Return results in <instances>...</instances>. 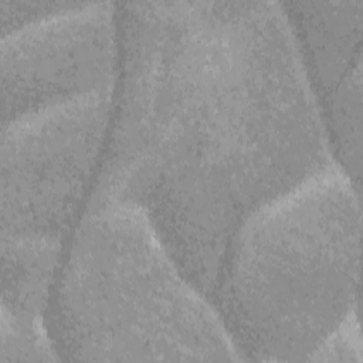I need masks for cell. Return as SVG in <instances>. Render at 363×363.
<instances>
[{
	"label": "cell",
	"instance_id": "cell-1",
	"mask_svg": "<svg viewBox=\"0 0 363 363\" xmlns=\"http://www.w3.org/2000/svg\"><path fill=\"white\" fill-rule=\"evenodd\" d=\"M119 6V94L85 206L139 210L213 301L244 220L337 163L320 105L282 3Z\"/></svg>",
	"mask_w": 363,
	"mask_h": 363
},
{
	"label": "cell",
	"instance_id": "cell-2",
	"mask_svg": "<svg viewBox=\"0 0 363 363\" xmlns=\"http://www.w3.org/2000/svg\"><path fill=\"white\" fill-rule=\"evenodd\" d=\"M360 190L336 163L234 233L214 303L245 360L308 362L360 305Z\"/></svg>",
	"mask_w": 363,
	"mask_h": 363
},
{
	"label": "cell",
	"instance_id": "cell-3",
	"mask_svg": "<svg viewBox=\"0 0 363 363\" xmlns=\"http://www.w3.org/2000/svg\"><path fill=\"white\" fill-rule=\"evenodd\" d=\"M55 319L77 362H247L216 303L132 206H85L61 268Z\"/></svg>",
	"mask_w": 363,
	"mask_h": 363
},
{
	"label": "cell",
	"instance_id": "cell-4",
	"mask_svg": "<svg viewBox=\"0 0 363 363\" xmlns=\"http://www.w3.org/2000/svg\"><path fill=\"white\" fill-rule=\"evenodd\" d=\"M113 96L77 98L1 125V235L65 241L111 132Z\"/></svg>",
	"mask_w": 363,
	"mask_h": 363
},
{
	"label": "cell",
	"instance_id": "cell-5",
	"mask_svg": "<svg viewBox=\"0 0 363 363\" xmlns=\"http://www.w3.org/2000/svg\"><path fill=\"white\" fill-rule=\"evenodd\" d=\"M116 3H81L1 37V125L77 98L115 92Z\"/></svg>",
	"mask_w": 363,
	"mask_h": 363
},
{
	"label": "cell",
	"instance_id": "cell-6",
	"mask_svg": "<svg viewBox=\"0 0 363 363\" xmlns=\"http://www.w3.org/2000/svg\"><path fill=\"white\" fill-rule=\"evenodd\" d=\"M318 98L362 67L363 1L282 3Z\"/></svg>",
	"mask_w": 363,
	"mask_h": 363
},
{
	"label": "cell",
	"instance_id": "cell-7",
	"mask_svg": "<svg viewBox=\"0 0 363 363\" xmlns=\"http://www.w3.org/2000/svg\"><path fill=\"white\" fill-rule=\"evenodd\" d=\"M1 315L47 326L64 241L1 235Z\"/></svg>",
	"mask_w": 363,
	"mask_h": 363
},
{
	"label": "cell",
	"instance_id": "cell-8",
	"mask_svg": "<svg viewBox=\"0 0 363 363\" xmlns=\"http://www.w3.org/2000/svg\"><path fill=\"white\" fill-rule=\"evenodd\" d=\"M60 359L48 326L31 325L1 315L0 363L55 362Z\"/></svg>",
	"mask_w": 363,
	"mask_h": 363
},
{
	"label": "cell",
	"instance_id": "cell-9",
	"mask_svg": "<svg viewBox=\"0 0 363 363\" xmlns=\"http://www.w3.org/2000/svg\"><path fill=\"white\" fill-rule=\"evenodd\" d=\"M78 1H9L0 3L1 37L47 17L64 13Z\"/></svg>",
	"mask_w": 363,
	"mask_h": 363
},
{
	"label": "cell",
	"instance_id": "cell-10",
	"mask_svg": "<svg viewBox=\"0 0 363 363\" xmlns=\"http://www.w3.org/2000/svg\"><path fill=\"white\" fill-rule=\"evenodd\" d=\"M362 332L359 313L350 316L333 332L308 362H362Z\"/></svg>",
	"mask_w": 363,
	"mask_h": 363
}]
</instances>
